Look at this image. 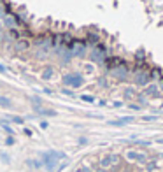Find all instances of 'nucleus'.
Listing matches in <instances>:
<instances>
[{
	"mask_svg": "<svg viewBox=\"0 0 163 172\" xmlns=\"http://www.w3.org/2000/svg\"><path fill=\"white\" fill-rule=\"evenodd\" d=\"M14 49H16L18 53L30 49V40H28V39H19V40H16V44H14Z\"/></svg>",
	"mask_w": 163,
	"mask_h": 172,
	"instance_id": "f257e3e1",
	"label": "nucleus"
},
{
	"mask_svg": "<svg viewBox=\"0 0 163 172\" xmlns=\"http://www.w3.org/2000/svg\"><path fill=\"white\" fill-rule=\"evenodd\" d=\"M7 34H9V37H11V39H14V40L21 39V30H18V28H11Z\"/></svg>",
	"mask_w": 163,
	"mask_h": 172,
	"instance_id": "f03ea898",
	"label": "nucleus"
},
{
	"mask_svg": "<svg viewBox=\"0 0 163 172\" xmlns=\"http://www.w3.org/2000/svg\"><path fill=\"white\" fill-rule=\"evenodd\" d=\"M67 83L69 84H74V86H77V84H81V79L79 77H77V76H69V77H67Z\"/></svg>",
	"mask_w": 163,
	"mask_h": 172,
	"instance_id": "7ed1b4c3",
	"label": "nucleus"
},
{
	"mask_svg": "<svg viewBox=\"0 0 163 172\" xmlns=\"http://www.w3.org/2000/svg\"><path fill=\"white\" fill-rule=\"evenodd\" d=\"M51 76H53V69H51V67H46L44 72H42V77H44V79H49Z\"/></svg>",
	"mask_w": 163,
	"mask_h": 172,
	"instance_id": "20e7f679",
	"label": "nucleus"
},
{
	"mask_svg": "<svg viewBox=\"0 0 163 172\" xmlns=\"http://www.w3.org/2000/svg\"><path fill=\"white\" fill-rule=\"evenodd\" d=\"M0 104H4V106H9V100H7V98H4V97H0Z\"/></svg>",
	"mask_w": 163,
	"mask_h": 172,
	"instance_id": "39448f33",
	"label": "nucleus"
},
{
	"mask_svg": "<svg viewBox=\"0 0 163 172\" xmlns=\"http://www.w3.org/2000/svg\"><path fill=\"white\" fill-rule=\"evenodd\" d=\"M4 40H5V35H4V34H0V44H2Z\"/></svg>",
	"mask_w": 163,
	"mask_h": 172,
	"instance_id": "423d86ee",
	"label": "nucleus"
},
{
	"mask_svg": "<svg viewBox=\"0 0 163 172\" xmlns=\"http://www.w3.org/2000/svg\"><path fill=\"white\" fill-rule=\"evenodd\" d=\"M0 72H5V69H4V67H0Z\"/></svg>",
	"mask_w": 163,
	"mask_h": 172,
	"instance_id": "0eeeda50",
	"label": "nucleus"
}]
</instances>
